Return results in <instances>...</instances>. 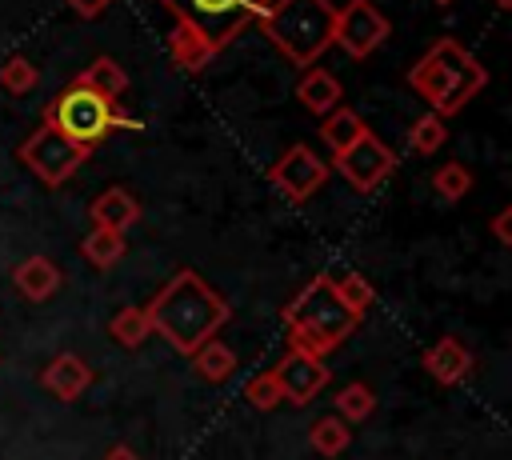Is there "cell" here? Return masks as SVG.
Listing matches in <instances>:
<instances>
[{
    "instance_id": "34",
    "label": "cell",
    "mask_w": 512,
    "mask_h": 460,
    "mask_svg": "<svg viewBox=\"0 0 512 460\" xmlns=\"http://www.w3.org/2000/svg\"><path fill=\"white\" fill-rule=\"evenodd\" d=\"M496 4H500V8H508V4H512V0H496Z\"/></svg>"
},
{
    "instance_id": "33",
    "label": "cell",
    "mask_w": 512,
    "mask_h": 460,
    "mask_svg": "<svg viewBox=\"0 0 512 460\" xmlns=\"http://www.w3.org/2000/svg\"><path fill=\"white\" fill-rule=\"evenodd\" d=\"M432 4H444V8H448V4H456V0H432Z\"/></svg>"
},
{
    "instance_id": "17",
    "label": "cell",
    "mask_w": 512,
    "mask_h": 460,
    "mask_svg": "<svg viewBox=\"0 0 512 460\" xmlns=\"http://www.w3.org/2000/svg\"><path fill=\"white\" fill-rule=\"evenodd\" d=\"M364 132H368L364 116H360L356 108H348V104L332 108V112L320 120V140H324V148H332V156L344 152V148H348L352 140H360Z\"/></svg>"
},
{
    "instance_id": "27",
    "label": "cell",
    "mask_w": 512,
    "mask_h": 460,
    "mask_svg": "<svg viewBox=\"0 0 512 460\" xmlns=\"http://www.w3.org/2000/svg\"><path fill=\"white\" fill-rule=\"evenodd\" d=\"M432 188H436L448 204H456V200H464V196H468V188H472V172H468L464 164L448 160V164H440V168L432 172Z\"/></svg>"
},
{
    "instance_id": "10",
    "label": "cell",
    "mask_w": 512,
    "mask_h": 460,
    "mask_svg": "<svg viewBox=\"0 0 512 460\" xmlns=\"http://www.w3.org/2000/svg\"><path fill=\"white\" fill-rule=\"evenodd\" d=\"M268 180L276 192H284L292 204H304L312 192H320V184L328 180V164L308 148V144H292L288 152H280L268 164Z\"/></svg>"
},
{
    "instance_id": "12",
    "label": "cell",
    "mask_w": 512,
    "mask_h": 460,
    "mask_svg": "<svg viewBox=\"0 0 512 460\" xmlns=\"http://www.w3.org/2000/svg\"><path fill=\"white\" fill-rule=\"evenodd\" d=\"M40 384H44L52 396H60V400H76V396H84V388L92 384V368H88L76 352H60V356H52V360L44 364Z\"/></svg>"
},
{
    "instance_id": "6",
    "label": "cell",
    "mask_w": 512,
    "mask_h": 460,
    "mask_svg": "<svg viewBox=\"0 0 512 460\" xmlns=\"http://www.w3.org/2000/svg\"><path fill=\"white\" fill-rule=\"evenodd\" d=\"M168 8L180 32L196 36L212 56L224 52L248 24H260V16L272 8V0H156Z\"/></svg>"
},
{
    "instance_id": "1",
    "label": "cell",
    "mask_w": 512,
    "mask_h": 460,
    "mask_svg": "<svg viewBox=\"0 0 512 460\" xmlns=\"http://www.w3.org/2000/svg\"><path fill=\"white\" fill-rule=\"evenodd\" d=\"M152 332L168 340L180 356H192L204 340H212L228 324V304L224 296L192 268H180L168 276V284L144 304Z\"/></svg>"
},
{
    "instance_id": "24",
    "label": "cell",
    "mask_w": 512,
    "mask_h": 460,
    "mask_svg": "<svg viewBox=\"0 0 512 460\" xmlns=\"http://www.w3.org/2000/svg\"><path fill=\"white\" fill-rule=\"evenodd\" d=\"M328 280H332V292H336V296H340V300H344L352 312H360V316H364V312L372 308L376 288H372V284H368L360 272H340V276H328Z\"/></svg>"
},
{
    "instance_id": "21",
    "label": "cell",
    "mask_w": 512,
    "mask_h": 460,
    "mask_svg": "<svg viewBox=\"0 0 512 460\" xmlns=\"http://www.w3.org/2000/svg\"><path fill=\"white\" fill-rule=\"evenodd\" d=\"M80 256L96 268H112L120 256H124V236L120 232H108V228H92L80 244Z\"/></svg>"
},
{
    "instance_id": "3",
    "label": "cell",
    "mask_w": 512,
    "mask_h": 460,
    "mask_svg": "<svg viewBox=\"0 0 512 460\" xmlns=\"http://www.w3.org/2000/svg\"><path fill=\"white\" fill-rule=\"evenodd\" d=\"M408 84L412 92H420L428 100V108L444 120L456 116L472 96H480V88L488 84V68L452 36L432 40V48L408 68Z\"/></svg>"
},
{
    "instance_id": "29",
    "label": "cell",
    "mask_w": 512,
    "mask_h": 460,
    "mask_svg": "<svg viewBox=\"0 0 512 460\" xmlns=\"http://www.w3.org/2000/svg\"><path fill=\"white\" fill-rule=\"evenodd\" d=\"M244 400H248L252 408H260V412H272L276 404H284V396H280V384H276V376H272V372H260V376H252V380L244 384Z\"/></svg>"
},
{
    "instance_id": "22",
    "label": "cell",
    "mask_w": 512,
    "mask_h": 460,
    "mask_svg": "<svg viewBox=\"0 0 512 460\" xmlns=\"http://www.w3.org/2000/svg\"><path fill=\"white\" fill-rule=\"evenodd\" d=\"M108 332H112L116 344L140 348V344L152 336V324H148V312H144V308H120V312L108 320Z\"/></svg>"
},
{
    "instance_id": "13",
    "label": "cell",
    "mask_w": 512,
    "mask_h": 460,
    "mask_svg": "<svg viewBox=\"0 0 512 460\" xmlns=\"http://www.w3.org/2000/svg\"><path fill=\"white\" fill-rule=\"evenodd\" d=\"M88 216H92V228H108V232H120L124 236L140 220V200L128 188H104L92 200Z\"/></svg>"
},
{
    "instance_id": "25",
    "label": "cell",
    "mask_w": 512,
    "mask_h": 460,
    "mask_svg": "<svg viewBox=\"0 0 512 460\" xmlns=\"http://www.w3.org/2000/svg\"><path fill=\"white\" fill-rule=\"evenodd\" d=\"M372 408H376V396H372V388L360 384V380H352V384H344V388L336 392V412H340V420L360 424V420L372 416Z\"/></svg>"
},
{
    "instance_id": "15",
    "label": "cell",
    "mask_w": 512,
    "mask_h": 460,
    "mask_svg": "<svg viewBox=\"0 0 512 460\" xmlns=\"http://www.w3.org/2000/svg\"><path fill=\"white\" fill-rule=\"evenodd\" d=\"M296 100L308 108V112H316V116H328L332 108H340V100H344V88H340V80L328 72V68H304V76H300V84H296Z\"/></svg>"
},
{
    "instance_id": "28",
    "label": "cell",
    "mask_w": 512,
    "mask_h": 460,
    "mask_svg": "<svg viewBox=\"0 0 512 460\" xmlns=\"http://www.w3.org/2000/svg\"><path fill=\"white\" fill-rule=\"evenodd\" d=\"M36 84H40V72H36L32 60H24V56H8V60L0 64V88H4V92L24 96V92H32Z\"/></svg>"
},
{
    "instance_id": "19",
    "label": "cell",
    "mask_w": 512,
    "mask_h": 460,
    "mask_svg": "<svg viewBox=\"0 0 512 460\" xmlns=\"http://www.w3.org/2000/svg\"><path fill=\"white\" fill-rule=\"evenodd\" d=\"M80 80H84L92 92H100L104 100H112V104H116V100L128 92V72H124V68H120L112 56H96V60H92V64L80 72Z\"/></svg>"
},
{
    "instance_id": "14",
    "label": "cell",
    "mask_w": 512,
    "mask_h": 460,
    "mask_svg": "<svg viewBox=\"0 0 512 460\" xmlns=\"http://www.w3.org/2000/svg\"><path fill=\"white\" fill-rule=\"evenodd\" d=\"M424 372L436 380V384H460L468 372H472V352L456 340V336H440L428 352H424Z\"/></svg>"
},
{
    "instance_id": "16",
    "label": "cell",
    "mask_w": 512,
    "mask_h": 460,
    "mask_svg": "<svg viewBox=\"0 0 512 460\" xmlns=\"http://www.w3.org/2000/svg\"><path fill=\"white\" fill-rule=\"evenodd\" d=\"M12 284L24 300H48L60 288V268L48 256H28L12 268Z\"/></svg>"
},
{
    "instance_id": "26",
    "label": "cell",
    "mask_w": 512,
    "mask_h": 460,
    "mask_svg": "<svg viewBox=\"0 0 512 460\" xmlns=\"http://www.w3.org/2000/svg\"><path fill=\"white\" fill-rule=\"evenodd\" d=\"M168 52H172V64L184 68V72H200V68L212 60V52H208L196 36H188V32H180V28H172V36H168Z\"/></svg>"
},
{
    "instance_id": "8",
    "label": "cell",
    "mask_w": 512,
    "mask_h": 460,
    "mask_svg": "<svg viewBox=\"0 0 512 460\" xmlns=\"http://www.w3.org/2000/svg\"><path fill=\"white\" fill-rule=\"evenodd\" d=\"M332 164L348 180L352 192H372V188H380L396 172V152L368 128L360 140H352L344 152H336Z\"/></svg>"
},
{
    "instance_id": "20",
    "label": "cell",
    "mask_w": 512,
    "mask_h": 460,
    "mask_svg": "<svg viewBox=\"0 0 512 460\" xmlns=\"http://www.w3.org/2000/svg\"><path fill=\"white\" fill-rule=\"evenodd\" d=\"M308 444H312V452H320V456H340V452L352 444V428H348V420H340V416H320V420L308 428Z\"/></svg>"
},
{
    "instance_id": "30",
    "label": "cell",
    "mask_w": 512,
    "mask_h": 460,
    "mask_svg": "<svg viewBox=\"0 0 512 460\" xmlns=\"http://www.w3.org/2000/svg\"><path fill=\"white\" fill-rule=\"evenodd\" d=\"M64 4H68V8H72L80 20H96V16H100V12H104L112 0H64Z\"/></svg>"
},
{
    "instance_id": "2",
    "label": "cell",
    "mask_w": 512,
    "mask_h": 460,
    "mask_svg": "<svg viewBox=\"0 0 512 460\" xmlns=\"http://www.w3.org/2000/svg\"><path fill=\"white\" fill-rule=\"evenodd\" d=\"M360 312H352L336 292L328 276H312L284 308V328H288V348L324 360L328 352H336L356 328H360Z\"/></svg>"
},
{
    "instance_id": "32",
    "label": "cell",
    "mask_w": 512,
    "mask_h": 460,
    "mask_svg": "<svg viewBox=\"0 0 512 460\" xmlns=\"http://www.w3.org/2000/svg\"><path fill=\"white\" fill-rule=\"evenodd\" d=\"M100 460H140V456H136V452H132L128 444H116V448H108V452H104Z\"/></svg>"
},
{
    "instance_id": "23",
    "label": "cell",
    "mask_w": 512,
    "mask_h": 460,
    "mask_svg": "<svg viewBox=\"0 0 512 460\" xmlns=\"http://www.w3.org/2000/svg\"><path fill=\"white\" fill-rule=\"evenodd\" d=\"M444 140H448V124H444L436 112H424V116H416V124L408 128V148H416L420 156H432V152H440V148H444Z\"/></svg>"
},
{
    "instance_id": "9",
    "label": "cell",
    "mask_w": 512,
    "mask_h": 460,
    "mask_svg": "<svg viewBox=\"0 0 512 460\" xmlns=\"http://www.w3.org/2000/svg\"><path fill=\"white\" fill-rule=\"evenodd\" d=\"M388 36H392V20H388L372 0H348L344 8H336L332 44H340L352 60L372 56Z\"/></svg>"
},
{
    "instance_id": "11",
    "label": "cell",
    "mask_w": 512,
    "mask_h": 460,
    "mask_svg": "<svg viewBox=\"0 0 512 460\" xmlns=\"http://www.w3.org/2000/svg\"><path fill=\"white\" fill-rule=\"evenodd\" d=\"M272 376H276V384H280V396H284L288 404H296V408L308 404V400H316L320 388L332 380L328 364L316 360V356H304V352H288V356L272 368Z\"/></svg>"
},
{
    "instance_id": "7",
    "label": "cell",
    "mask_w": 512,
    "mask_h": 460,
    "mask_svg": "<svg viewBox=\"0 0 512 460\" xmlns=\"http://www.w3.org/2000/svg\"><path fill=\"white\" fill-rule=\"evenodd\" d=\"M84 160H88V152H84L80 144H72L68 136H60L52 124H40V128L20 144V164H24L44 188L64 184Z\"/></svg>"
},
{
    "instance_id": "31",
    "label": "cell",
    "mask_w": 512,
    "mask_h": 460,
    "mask_svg": "<svg viewBox=\"0 0 512 460\" xmlns=\"http://www.w3.org/2000/svg\"><path fill=\"white\" fill-rule=\"evenodd\" d=\"M492 236H496L504 248L512 244V208H500V212H496V220H492Z\"/></svg>"
},
{
    "instance_id": "18",
    "label": "cell",
    "mask_w": 512,
    "mask_h": 460,
    "mask_svg": "<svg viewBox=\"0 0 512 460\" xmlns=\"http://www.w3.org/2000/svg\"><path fill=\"white\" fill-rule=\"evenodd\" d=\"M192 368L208 380V384H224L232 372H236V352L224 344V340H204L196 352H192Z\"/></svg>"
},
{
    "instance_id": "4",
    "label": "cell",
    "mask_w": 512,
    "mask_h": 460,
    "mask_svg": "<svg viewBox=\"0 0 512 460\" xmlns=\"http://www.w3.org/2000/svg\"><path fill=\"white\" fill-rule=\"evenodd\" d=\"M260 28L296 68H312L332 48L336 8L332 0H272Z\"/></svg>"
},
{
    "instance_id": "5",
    "label": "cell",
    "mask_w": 512,
    "mask_h": 460,
    "mask_svg": "<svg viewBox=\"0 0 512 460\" xmlns=\"http://www.w3.org/2000/svg\"><path fill=\"white\" fill-rule=\"evenodd\" d=\"M44 124H52L60 136H68L84 152H92L112 128H140V120H132L120 104H112L100 92H92L80 76L44 108Z\"/></svg>"
}]
</instances>
